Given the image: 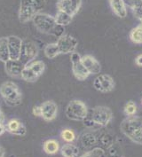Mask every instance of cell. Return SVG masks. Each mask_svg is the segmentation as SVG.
I'll return each instance as SVG.
<instances>
[{"label": "cell", "mask_w": 142, "mask_h": 157, "mask_svg": "<svg viewBox=\"0 0 142 157\" xmlns=\"http://www.w3.org/2000/svg\"><path fill=\"white\" fill-rule=\"evenodd\" d=\"M88 108L81 100L74 99L67 104L65 109V115L69 120L82 122L87 116Z\"/></svg>", "instance_id": "52a82bcc"}, {"label": "cell", "mask_w": 142, "mask_h": 157, "mask_svg": "<svg viewBox=\"0 0 142 157\" xmlns=\"http://www.w3.org/2000/svg\"><path fill=\"white\" fill-rule=\"evenodd\" d=\"M70 61L72 67V72L75 78L79 81H84L85 79H87L90 75V73L87 71V69L85 68L82 62V56L78 52H74L73 53H71Z\"/></svg>", "instance_id": "9c48e42d"}, {"label": "cell", "mask_w": 142, "mask_h": 157, "mask_svg": "<svg viewBox=\"0 0 142 157\" xmlns=\"http://www.w3.org/2000/svg\"><path fill=\"white\" fill-rule=\"evenodd\" d=\"M82 62L90 75L100 74V70H101L100 63L93 56L89 55V54L82 56Z\"/></svg>", "instance_id": "e0dca14e"}, {"label": "cell", "mask_w": 142, "mask_h": 157, "mask_svg": "<svg viewBox=\"0 0 142 157\" xmlns=\"http://www.w3.org/2000/svg\"><path fill=\"white\" fill-rule=\"evenodd\" d=\"M112 11L120 18H125L127 15V9L124 0H109Z\"/></svg>", "instance_id": "d6986e66"}, {"label": "cell", "mask_w": 142, "mask_h": 157, "mask_svg": "<svg viewBox=\"0 0 142 157\" xmlns=\"http://www.w3.org/2000/svg\"><path fill=\"white\" fill-rule=\"evenodd\" d=\"M137 105L133 100H129L124 107V113L127 116H133L137 113Z\"/></svg>", "instance_id": "484cf974"}, {"label": "cell", "mask_w": 142, "mask_h": 157, "mask_svg": "<svg viewBox=\"0 0 142 157\" xmlns=\"http://www.w3.org/2000/svg\"><path fill=\"white\" fill-rule=\"evenodd\" d=\"M93 87L95 90H97L102 93H107L114 91L115 89V81L112 78L111 75L107 74H102L98 75L93 80Z\"/></svg>", "instance_id": "30bf717a"}, {"label": "cell", "mask_w": 142, "mask_h": 157, "mask_svg": "<svg viewBox=\"0 0 142 157\" xmlns=\"http://www.w3.org/2000/svg\"><path fill=\"white\" fill-rule=\"evenodd\" d=\"M59 150L63 157H79L80 154L79 147L72 143L64 144Z\"/></svg>", "instance_id": "ffe728a7"}, {"label": "cell", "mask_w": 142, "mask_h": 157, "mask_svg": "<svg viewBox=\"0 0 142 157\" xmlns=\"http://www.w3.org/2000/svg\"><path fill=\"white\" fill-rule=\"evenodd\" d=\"M7 44H8L9 59L13 60H18L21 56L22 40L16 36H7Z\"/></svg>", "instance_id": "4fadbf2b"}, {"label": "cell", "mask_w": 142, "mask_h": 157, "mask_svg": "<svg viewBox=\"0 0 142 157\" xmlns=\"http://www.w3.org/2000/svg\"><path fill=\"white\" fill-rule=\"evenodd\" d=\"M113 118L112 110L106 106H97L88 109L87 116L82 121L84 126L89 129L100 130L107 126Z\"/></svg>", "instance_id": "6da1fadb"}, {"label": "cell", "mask_w": 142, "mask_h": 157, "mask_svg": "<svg viewBox=\"0 0 142 157\" xmlns=\"http://www.w3.org/2000/svg\"><path fill=\"white\" fill-rule=\"evenodd\" d=\"M34 26L41 33L51 35L52 36L60 37L64 35V27L59 25L55 18L50 14L40 13H37L32 20Z\"/></svg>", "instance_id": "7a4b0ae2"}, {"label": "cell", "mask_w": 142, "mask_h": 157, "mask_svg": "<svg viewBox=\"0 0 142 157\" xmlns=\"http://www.w3.org/2000/svg\"><path fill=\"white\" fill-rule=\"evenodd\" d=\"M46 0H21L19 21L21 23L32 21L37 13H42L46 6Z\"/></svg>", "instance_id": "277c9868"}, {"label": "cell", "mask_w": 142, "mask_h": 157, "mask_svg": "<svg viewBox=\"0 0 142 157\" xmlns=\"http://www.w3.org/2000/svg\"><path fill=\"white\" fill-rule=\"evenodd\" d=\"M135 63L136 65L139 67H142V53L141 54H139L136 59H135Z\"/></svg>", "instance_id": "4dcf8cb0"}, {"label": "cell", "mask_w": 142, "mask_h": 157, "mask_svg": "<svg viewBox=\"0 0 142 157\" xmlns=\"http://www.w3.org/2000/svg\"><path fill=\"white\" fill-rule=\"evenodd\" d=\"M43 149L47 155H55L59 151V144L55 140H48L43 144Z\"/></svg>", "instance_id": "44dd1931"}, {"label": "cell", "mask_w": 142, "mask_h": 157, "mask_svg": "<svg viewBox=\"0 0 142 157\" xmlns=\"http://www.w3.org/2000/svg\"><path fill=\"white\" fill-rule=\"evenodd\" d=\"M56 44L58 45L60 54L73 53L78 46L77 39H75L74 36L65 34L62 36L59 37Z\"/></svg>", "instance_id": "8fae6325"}, {"label": "cell", "mask_w": 142, "mask_h": 157, "mask_svg": "<svg viewBox=\"0 0 142 157\" xmlns=\"http://www.w3.org/2000/svg\"><path fill=\"white\" fill-rule=\"evenodd\" d=\"M79 157H106V151L101 147H95Z\"/></svg>", "instance_id": "83f0119b"}, {"label": "cell", "mask_w": 142, "mask_h": 157, "mask_svg": "<svg viewBox=\"0 0 142 157\" xmlns=\"http://www.w3.org/2000/svg\"><path fill=\"white\" fill-rule=\"evenodd\" d=\"M5 126H6V131L7 132L15 135V136L23 137L27 133V129L24 126V124L17 119L10 120L7 124H5Z\"/></svg>", "instance_id": "9a60e30c"}, {"label": "cell", "mask_w": 142, "mask_h": 157, "mask_svg": "<svg viewBox=\"0 0 142 157\" xmlns=\"http://www.w3.org/2000/svg\"><path fill=\"white\" fill-rule=\"evenodd\" d=\"M79 143L83 148H92L98 145V137L94 132H84L80 136Z\"/></svg>", "instance_id": "ac0fdd59"}, {"label": "cell", "mask_w": 142, "mask_h": 157, "mask_svg": "<svg viewBox=\"0 0 142 157\" xmlns=\"http://www.w3.org/2000/svg\"><path fill=\"white\" fill-rule=\"evenodd\" d=\"M60 137L63 140L67 143H72L76 139V135L74 132V131L70 130V129H64L61 133H60Z\"/></svg>", "instance_id": "4316f807"}, {"label": "cell", "mask_w": 142, "mask_h": 157, "mask_svg": "<svg viewBox=\"0 0 142 157\" xmlns=\"http://www.w3.org/2000/svg\"><path fill=\"white\" fill-rule=\"evenodd\" d=\"M9 51L7 37H1L0 38V61L6 63L9 60Z\"/></svg>", "instance_id": "603a6c76"}, {"label": "cell", "mask_w": 142, "mask_h": 157, "mask_svg": "<svg viewBox=\"0 0 142 157\" xmlns=\"http://www.w3.org/2000/svg\"><path fill=\"white\" fill-rule=\"evenodd\" d=\"M6 132V126H5V124H0V135L4 134Z\"/></svg>", "instance_id": "1f68e13d"}, {"label": "cell", "mask_w": 142, "mask_h": 157, "mask_svg": "<svg viewBox=\"0 0 142 157\" xmlns=\"http://www.w3.org/2000/svg\"><path fill=\"white\" fill-rule=\"evenodd\" d=\"M45 69V64L43 60H32L26 64L21 72V78L29 83H34L39 79L44 74Z\"/></svg>", "instance_id": "8992f818"}, {"label": "cell", "mask_w": 142, "mask_h": 157, "mask_svg": "<svg viewBox=\"0 0 142 157\" xmlns=\"http://www.w3.org/2000/svg\"><path fill=\"white\" fill-rule=\"evenodd\" d=\"M54 18H55L56 22L59 25H61L63 27L70 24V22L72 21V19H73V17L70 16L69 14H67L64 12H61V11H58Z\"/></svg>", "instance_id": "cb8c5ba5"}, {"label": "cell", "mask_w": 142, "mask_h": 157, "mask_svg": "<svg viewBox=\"0 0 142 157\" xmlns=\"http://www.w3.org/2000/svg\"><path fill=\"white\" fill-rule=\"evenodd\" d=\"M0 124H5V116L2 112V110L0 109Z\"/></svg>", "instance_id": "d6a6232c"}, {"label": "cell", "mask_w": 142, "mask_h": 157, "mask_svg": "<svg viewBox=\"0 0 142 157\" xmlns=\"http://www.w3.org/2000/svg\"><path fill=\"white\" fill-rule=\"evenodd\" d=\"M126 6L135 12L142 7V0H124Z\"/></svg>", "instance_id": "f1b7e54d"}, {"label": "cell", "mask_w": 142, "mask_h": 157, "mask_svg": "<svg viewBox=\"0 0 142 157\" xmlns=\"http://www.w3.org/2000/svg\"><path fill=\"white\" fill-rule=\"evenodd\" d=\"M0 95L9 107H17L22 102V93L16 83L7 81L1 84Z\"/></svg>", "instance_id": "5b68a950"}, {"label": "cell", "mask_w": 142, "mask_h": 157, "mask_svg": "<svg viewBox=\"0 0 142 157\" xmlns=\"http://www.w3.org/2000/svg\"><path fill=\"white\" fill-rule=\"evenodd\" d=\"M5 155H6V150L2 147H0V157H5Z\"/></svg>", "instance_id": "836d02e7"}, {"label": "cell", "mask_w": 142, "mask_h": 157, "mask_svg": "<svg viewBox=\"0 0 142 157\" xmlns=\"http://www.w3.org/2000/svg\"><path fill=\"white\" fill-rule=\"evenodd\" d=\"M37 54H38L37 45L29 39H23L21 44V56L19 60H21L24 65H26L30 61L35 60Z\"/></svg>", "instance_id": "ba28073f"}, {"label": "cell", "mask_w": 142, "mask_h": 157, "mask_svg": "<svg viewBox=\"0 0 142 157\" xmlns=\"http://www.w3.org/2000/svg\"><path fill=\"white\" fill-rule=\"evenodd\" d=\"M32 113L35 116H42V109L41 106H35L32 109Z\"/></svg>", "instance_id": "f546056e"}, {"label": "cell", "mask_w": 142, "mask_h": 157, "mask_svg": "<svg viewBox=\"0 0 142 157\" xmlns=\"http://www.w3.org/2000/svg\"><path fill=\"white\" fill-rule=\"evenodd\" d=\"M121 132L133 143L142 145V118L128 116L120 124Z\"/></svg>", "instance_id": "3957f363"}, {"label": "cell", "mask_w": 142, "mask_h": 157, "mask_svg": "<svg viewBox=\"0 0 142 157\" xmlns=\"http://www.w3.org/2000/svg\"><path fill=\"white\" fill-rule=\"evenodd\" d=\"M130 40L137 44H142V23L133 28L129 34Z\"/></svg>", "instance_id": "7402d4cb"}, {"label": "cell", "mask_w": 142, "mask_h": 157, "mask_svg": "<svg viewBox=\"0 0 142 157\" xmlns=\"http://www.w3.org/2000/svg\"><path fill=\"white\" fill-rule=\"evenodd\" d=\"M24 66L25 65L19 59L18 60L9 59L5 63V69L8 75L12 77H17V76H21Z\"/></svg>", "instance_id": "2e32d148"}, {"label": "cell", "mask_w": 142, "mask_h": 157, "mask_svg": "<svg viewBox=\"0 0 142 157\" xmlns=\"http://www.w3.org/2000/svg\"><path fill=\"white\" fill-rule=\"evenodd\" d=\"M41 106L42 109V117L45 121H52L56 118L58 114V106L52 100H46L43 102Z\"/></svg>", "instance_id": "5bb4252c"}, {"label": "cell", "mask_w": 142, "mask_h": 157, "mask_svg": "<svg viewBox=\"0 0 142 157\" xmlns=\"http://www.w3.org/2000/svg\"><path fill=\"white\" fill-rule=\"evenodd\" d=\"M56 6L58 11L64 12L74 17L81 8L82 0H59Z\"/></svg>", "instance_id": "7c38bea8"}, {"label": "cell", "mask_w": 142, "mask_h": 157, "mask_svg": "<svg viewBox=\"0 0 142 157\" xmlns=\"http://www.w3.org/2000/svg\"><path fill=\"white\" fill-rule=\"evenodd\" d=\"M44 55L46 56V58L48 59H54L58 56L59 54H60L59 50L58 48V45L56 43L54 44H49L44 47Z\"/></svg>", "instance_id": "d4e9b609"}]
</instances>
